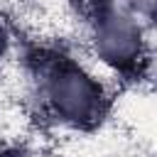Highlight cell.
Segmentation results:
<instances>
[{
	"instance_id": "6da1fadb",
	"label": "cell",
	"mask_w": 157,
	"mask_h": 157,
	"mask_svg": "<svg viewBox=\"0 0 157 157\" xmlns=\"http://www.w3.org/2000/svg\"><path fill=\"white\" fill-rule=\"evenodd\" d=\"M27 93L39 115L66 132L91 135L113 115L118 83H113L83 52L74 54L59 44L39 42L25 61Z\"/></svg>"
},
{
	"instance_id": "7a4b0ae2",
	"label": "cell",
	"mask_w": 157,
	"mask_h": 157,
	"mask_svg": "<svg viewBox=\"0 0 157 157\" xmlns=\"http://www.w3.org/2000/svg\"><path fill=\"white\" fill-rule=\"evenodd\" d=\"M152 29L120 0H81L78 5L83 56L113 83L140 86L150 81Z\"/></svg>"
},
{
	"instance_id": "3957f363",
	"label": "cell",
	"mask_w": 157,
	"mask_h": 157,
	"mask_svg": "<svg viewBox=\"0 0 157 157\" xmlns=\"http://www.w3.org/2000/svg\"><path fill=\"white\" fill-rule=\"evenodd\" d=\"M15 49H17V44H15V29H12L7 15L0 10V76L10 69Z\"/></svg>"
},
{
	"instance_id": "277c9868",
	"label": "cell",
	"mask_w": 157,
	"mask_h": 157,
	"mask_svg": "<svg viewBox=\"0 0 157 157\" xmlns=\"http://www.w3.org/2000/svg\"><path fill=\"white\" fill-rule=\"evenodd\" d=\"M137 20H142L147 27H155V10H157V0H120Z\"/></svg>"
},
{
	"instance_id": "5b68a950",
	"label": "cell",
	"mask_w": 157,
	"mask_h": 157,
	"mask_svg": "<svg viewBox=\"0 0 157 157\" xmlns=\"http://www.w3.org/2000/svg\"><path fill=\"white\" fill-rule=\"evenodd\" d=\"M0 157H37L34 150L15 137H2L0 140Z\"/></svg>"
}]
</instances>
